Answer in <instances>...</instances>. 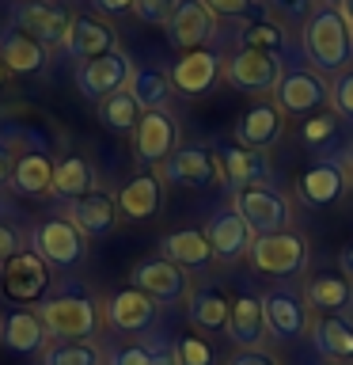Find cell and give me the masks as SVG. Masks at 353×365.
Listing matches in <instances>:
<instances>
[{
  "instance_id": "54",
  "label": "cell",
  "mask_w": 353,
  "mask_h": 365,
  "mask_svg": "<svg viewBox=\"0 0 353 365\" xmlns=\"http://www.w3.org/2000/svg\"><path fill=\"white\" fill-rule=\"evenodd\" d=\"M0 80H4V65H0Z\"/></svg>"
},
{
  "instance_id": "48",
  "label": "cell",
  "mask_w": 353,
  "mask_h": 365,
  "mask_svg": "<svg viewBox=\"0 0 353 365\" xmlns=\"http://www.w3.org/2000/svg\"><path fill=\"white\" fill-rule=\"evenodd\" d=\"M338 274L353 285V244H346V247L338 251Z\"/></svg>"
},
{
  "instance_id": "21",
  "label": "cell",
  "mask_w": 353,
  "mask_h": 365,
  "mask_svg": "<svg viewBox=\"0 0 353 365\" xmlns=\"http://www.w3.org/2000/svg\"><path fill=\"white\" fill-rule=\"evenodd\" d=\"M107 319L114 331H125V335H141L156 324V301L148 293H141L137 285L130 289H118L107 301Z\"/></svg>"
},
{
  "instance_id": "43",
  "label": "cell",
  "mask_w": 353,
  "mask_h": 365,
  "mask_svg": "<svg viewBox=\"0 0 353 365\" xmlns=\"http://www.w3.org/2000/svg\"><path fill=\"white\" fill-rule=\"evenodd\" d=\"M213 16H228V19H243L258 8V0H201Z\"/></svg>"
},
{
  "instance_id": "19",
  "label": "cell",
  "mask_w": 353,
  "mask_h": 365,
  "mask_svg": "<svg viewBox=\"0 0 353 365\" xmlns=\"http://www.w3.org/2000/svg\"><path fill=\"white\" fill-rule=\"evenodd\" d=\"M216 168H221V179L232 190L270 182V156L255 153V148H243V145H221L216 148Z\"/></svg>"
},
{
  "instance_id": "41",
  "label": "cell",
  "mask_w": 353,
  "mask_h": 365,
  "mask_svg": "<svg viewBox=\"0 0 353 365\" xmlns=\"http://www.w3.org/2000/svg\"><path fill=\"white\" fill-rule=\"evenodd\" d=\"M330 107L342 122H353V68L330 80Z\"/></svg>"
},
{
  "instance_id": "2",
  "label": "cell",
  "mask_w": 353,
  "mask_h": 365,
  "mask_svg": "<svg viewBox=\"0 0 353 365\" xmlns=\"http://www.w3.org/2000/svg\"><path fill=\"white\" fill-rule=\"evenodd\" d=\"M53 342H91L99 331V304L84 293H57L34 308Z\"/></svg>"
},
{
  "instance_id": "34",
  "label": "cell",
  "mask_w": 353,
  "mask_h": 365,
  "mask_svg": "<svg viewBox=\"0 0 353 365\" xmlns=\"http://www.w3.org/2000/svg\"><path fill=\"white\" fill-rule=\"evenodd\" d=\"M53 160L46 153H23L16 164H11V187L19 194H31V198H38V194H50L53 187Z\"/></svg>"
},
{
  "instance_id": "15",
  "label": "cell",
  "mask_w": 353,
  "mask_h": 365,
  "mask_svg": "<svg viewBox=\"0 0 353 365\" xmlns=\"http://www.w3.org/2000/svg\"><path fill=\"white\" fill-rule=\"evenodd\" d=\"M285 137V114L278 103L258 99L255 107H247L236 122V145L255 148V153H266Z\"/></svg>"
},
{
  "instance_id": "36",
  "label": "cell",
  "mask_w": 353,
  "mask_h": 365,
  "mask_svg": "<svg viewBox=\"0 0 353 365\" xmlns=\"http://www.w3.org/2000/svg\"><path fill=\"white\" fill-rule=\"evenodd\" d=\"M141 103H137L130 91H114V96H107V99H99V118H102V125L107 130H114V133H130V130H137V122H141Z\"/></svg>"
},
{
  "instance_id": "38",
  "label": "cell",
  "mask_w": 353,
  "mask_h": 365,
  "mask_svg": "<svg viewBox=\"0 0 353 365\" xmlns=\"http://www.w3.org/2000/svg\"><path fill=\"white\" fill-rule=\"evenodd\" d=\"M46 365H102L95 342H50L42 354Z\"/></svg>"
},
{
  "instance_id": "45",
  "label": "cell",
  "mask_w": 353,
  "mask_h": 365,
  "mask_svg": "<svg viewBox=\"0 0 353 365\" xmlns=\"http://www.w3.org/2000/svg\"><path fill=\"white\" fill-rule=\"evenodd\" d=\"M224 365H278V358L262 346H247V350H236Z\"/></svg>"
},
{
  "instance_id": "1",
  "label": "cell",
  "mask_w": 353,
  "mask_h": 365,
  "mask_svg": "<svg viewBox=\"0 0 353 365\" xmlns=\"http://www.w3.org/2000/svg\"><path fill=\"white\" fill-rule=\"evenodd\" d=\"M300 50L307 57V68H315L319 76H338L353 68V27L346 11L315 4L300 27Z\"/></svg>"
},
{
  "instance_id": "31",
  "label": "cell",
  "mask_w": 353,
  "mask_h": 365,
  "mask_svg": "<svg viewBox=\"0 0 353 365\" xmlns=\"http://www.w3.org/2000/svg\"><path fill=\"white\" fill-rule=\"evenodd\" d=\"M304 301L315 316H334L353 301V285L342 278V274H315V278L304 285Z\"/></svg>"
},
{
  "instance_id": "17",
  "label": "cell",
  "mask_w": 353,
  "mask_h": 365,
  "mask_svg": "<svg viewBox=\"0 0 353 365\" xmlns=\"http://www.w3.org/2000/svg\"><path fill=\"white\" fill-rule=\"evenodd\" d=\"M65 57H73V61H91V57H102L110 50H118V34L107 19H95V16H73L68 23V34L61 42Z\"/></svg>"
},
{
  "instance_id": "16",
  "label": "cell",
  "mask_w": 353,
  "mask_h": 365,
  "mask_svg": "<svg viewBox=\"0 0 353 365\" xmlns=\"http://www.w3.org/2000/svg\"><path fill=\"white\" fill-rule=\"evenodd\" d=\"M213 34H216V16L201 0H182L179 11L167 23V42L182 53L205 50V42H213Z\"/></svg>"
},
{
  "instance_id": "44",
  "label": "cell",
  "mask_w": 353,
  "mask_h": 365,
  "mask_svg": "<svg viewBox=\"0 0 353 365\" xmlns=\"http://www.w3.org/2000/svg\"><path fill=\"white\" fill-rule=\"evenodd\" d=\"M315 4H319V0H270V8L278 11L281 19H289V23H296V19H307Z\"/></svg>"
},
{
  "instance_id": "9",
  "label": "cell",
  "mask_w": 353,
  "mask_h": 365,
  "mask_svg": "<svg viewBox=\"0 0 353 365\" xmlns=\"http://www.w3.org/2000/svg\"><path fill=\"white\" fill-rule=\"evenodd\" d=\"M68 23H73V11L57 4V0H19L11 8V27L27 31L42 46H61L68 34Z\"/></svg>"
},
{
  "instance_id": "11",
  "label": "cell",
  "mask_w": 353,
  "mask_h": 365,
  "mask_svg": "<svg viewBox=\"0 0 353 365\" xmlns=\"http://www.w3.org/2000/svg\"><path fill=\"white\" fill-rule=\"evenodd\" d=\"M133 285L141 293H148L156 304H175L190 293V274L175 267L171 259H144L133 267Z\"/></svg>"
},
{
  "instance_id": "7",
  "label": "cell",
  "mask_w": 353,
  "mask_h": 365,
  "mask_svg": "<svg viewBox=\"0 0 353 365\" xmlns=\"http://www.w3.org/2000/svg\"><path fill=\"white\" fill-rule=\"evenodd\" d=\"M262 312H266V331L281 342H293L312 331V308L293 285H273L262 293Z\"/></svg>"
},
{
  "instance_id": "8",
  "label": "cell",
  "mask_w": 353,
  "mask_h": 365,
  "mask_svg": "<svg viewBox=\"0 0 353 365\" xmlns=\"http://www.w3.org/2000/svg\"><path fill=\"white\" fill-rule=\"evenodd\" d=\"M46 285H50V267L31 247H19L11 259L0 262V289H4L8 301L34 304L46 297Z\"/></svg>"
},
{
  "instance_id": "52",
  "label": "cell",
  "mask_w": 353,
  "mask_h": 365,
  "mask_svg": "<svg viewBox=\"0 0 353 365\" xmlns=\"http://www.w3.org/2000/svg\"><path fill=\"white\" fill-rule=\"evenodd\" d=\"M319 4H330V8H342L346 0H319Z\"/></svg>"
},
{
  "instance_id": "39",
  "label": "cell",
  "mask_w": 353,
  "mask_h": 365,
  "mask_svg": "<svg viewBox=\"0 0 353 365\" xmlns=\"http://www.w3.org/2000/svg\"><path fill=\"white\" fill-rule=\"evenodd\" d=\"M110 365H179L175 350L167 346H118L110 354Z\"/></svg>"
},
{
  "instance_id": "14",
  "label": "cell",
  "mask_w": 353,
  "mask_h": 365,
  "mask_svg": "<svg viewBox=\"0 0 353 365\" xmlns=\"http://www.w3.org/2000/svg\"><path fill=\"white\" fill-rule=\"evenodd\" d=\"M159 179L179 182V187H209L213 179H221L216 153L205 145H182L159 164Z\"/></svg>"
},
{
  "instance_id": "5",
  "label": "cell",
  "mask_w": 353,
  "mask_h": 365,
  "mask_svg": "<svg viewBox=\"0 0 353 365\" xmlns=\"http://www.w3.org/2000/svg\"><path fill=\"white\" fill-rule=\"evenodd\" d=\"M247 259L258 274L296 278V274L307 270V240L300 232H293V228H281V232H270V236H255Z\"/></svg>"
},
{
  "instance_id": "51",
  "label": "cell",
  "mask_w": 353,
  "mask_h": 365,
  "mask_svg": "<svg viewBox=\"0 0 353 365\" xmlns=\"http://www.w3.org/2000/svg\"><path fill=\"white\" fill-rule=\"evenodd\" d=\"M342 11H346V19H349V27H353V0H346V4H342Z\"/></svg>"
},
{
  "instance_id": "30",
  "label": "cell",
  "mask_w": 353,
  "mask_h": 365,
  "mask_svg": "<svg viewBox=\"0 0 353 365\" xmlns=\"http://www.w3.org/2000/svg\"><path fill=\"white\" fill-rule=\"evenodd\" d=\"M164 259H171L182 270H205L213 259L205 228H179V232L164 236Z\"/></svg>"
},
{
  "instance_id": "12",
  "label": "cell",
  "mask_w": 353,
  "mask_h": 365,
  "mask_svg": "<svg viewBox=\"0 0 353 365\" xmlns=\"http://www.w3.org/2000/svg\"><path fill=\"white\" fill-rule=\"evenodd\" d=\"M224 80L236 91H247V96H266L281 80V61L270 53H258V50H239L224 65Z\"/></svg>"
},
{
  "instance_id": "4",
  "label": "cell",
  "mask_w": 353,
  "mask_h": 365,
  "mask_svg": "<svg viewBox=\"0 0 353 365\" xmlns=\"http://www.w3.org/2000/svg\"><path fill=\"white\" fill-rule=\"evenodd\" d=\"M31 251L46 262V267L73 270L88 255V236L80 232L68 217H46V221H38L31 232Z\"/></svg>"
},
{
  "instance_id": "46",
  "label": "cell",
  "mask_w": 353,
  "mask_h": 365,
  "mask_svg": "<svg viewBox=\"0 0 353 365\" xmlns=\"http://www.w3.org/2000/svg\"><path fill=\"white\" fill-rule=\"evenodd\" d=\"M137 0H91V8L102 11V16H125V11H133Z\"/></svg>"
},
{
  "instance_id": "32",
  "label": "cell",
  "mask_w": 353,
  "mask_h": 365,
  "mask_svg": "<svg viewBox=\"0 0 353 365\" xmlns=\"http://www.w3.org/2000/svg\"><path fill=\"white\" fill-rule=\"evenodd\" d=\"M88 190H95V168H91L84 156H65V160H57V168H53V187H50L53 198L76 202V198H84Z\"/></svg>"
},
{
  "instance_id": "37",
  "label": "cell",
  "mask_w": 353,
  "mask_h": 365,
  "mask_svg": "<svg viewBox=\"0 0 353 365\" xmlns=\"http://www.w3.org/2000/svg\"><path fill=\"white\" fill-rule=\"evenodd\" d=\"M239 42H243V50H258V53H270V57H281L289 50V34L270 19H251L243 27V34H239Z\"/></svg>"
},
{
  "instance_id": "22",
  "label": "cell",
  "mask_w": 353,
  "mask_h": 365,
  "mask_svg": "<svg viewBox=\"0 0 353 365\" xmlns=\"http://www.w3.org/2000/svg\"><path fill=\"white\" fill-rule=\"evenodd\" d=\"M118 198L107 190H88L84 198L68 202V221H73L84 236H107L114 232V225H118Z\"/></svg>"
},
{
  "instance_id": "47",
  "label": "cell",
  "mask_w": 353,
  "mask_h": 365,
  "mask_svg": "<svg viewBox=\"0 0 353 365\" xmlns=\"http://www.w3.org/2000/svg\"><path fill=\"white\" fill-rule=\"evenodd\" d=\"M16 251H19V236L11 232L8 225H0V262H4V259H11Z\"/></svg>"
},
{
  "instance_id": "10",
  "label": "cell",
  "mask_w": 353,
  "mask_h": 365,
  "mask_svg": "<svg viewBox=\"0 0 353 365\" xmlns=\"http://www.w3.org/2000/svg\"><path fill=\"white\" fill-rule=\"evenodd\" d=\"M133 76V61L125 50H110L102 57H91V61H84L76 68V88L84 99H107L114 96V91H122L125 84H130Z\"/></svg>"
},
{
  "instance_id": "25",
  "label": "cell",
  "mask_w": 353,
  "mask_h": 365,
  "mask_svg": "<svg viewBox=\"0 0 353 365\" xmlns=\"http://www.w3.org/2000/svg\"><path fill=\"white\" fill-rule=\"evenodd\" d=\"M312 342L327 361H353V319L349 316H319L312 324Z\"/></svg>"
},
{
  "instance_id": "49",
  "label": "cell",
  "mask_w": 353,
  "mask_h": 365,
  "mask_svg": "<svg viewBox=\"0 0 353 365\" xmlns=\"http://www.w3.org/2000/svg\"><path fill=\"white\" fill-rule=\"evenodd\" d=\"M338 160V168H342V175H346V187L353 190V145H346L342 153L334 156Z\"/></svg>"
},
{
  "instance_id": "3",
  "label": "cell",
  "mask_w": 353,
  "mask_h": 365,
  "mask_svg": "<svg viewBox=\"0 0 353 365\" xmlns=\"http://www.w3.org/2000/svg\"><path fill=\"white\" fill-rule=\"evenodd\" d=\"M273 103L281 107L285 118H312V114L330 107V84L307 65L281 68V80L273 88Z\"/></svg>"
},
{
  "instance_id": "40",
  "label": "cell",
  "mask_w": 353,
  "mask_h": 365,
  "mask_svg": "<svg viewBox=\"0 0 353 365\" xmlns=\"http://www.w3.org/2000/svg\"><path fill=\"white\" fill-rule=\"evenodd\" d=\"M179 4H182V0H137L133 16L141 23H148V27H167L171 16L179 11Z\"/></svg>"
},
{
  "instance_id": "24",
  "label": "cell",
  "mask_w": 353,
  "mask_h": 365,
  "mask_svg": "<svg viewBox=\"0 0 353 365\" xmlns=\"http://www.w3.org/2000/svg\"><path fill=\"white\" fill-rule=\"evenodd\" d=\"M266 312H262V297L255 293H239L232 301V319H228V339L236 342L239 350L247 346H262L266 339Z\"/></svg>"
},
{
  "instance_id": "42",
  "label": "cell",
  "mask_w": 353,
  "mask_h": 365,
  "mask_svg": "<svg viewBox=\"0 0 353 365\" xmlns=\"http://www.w3.org/2000/svg\"><path fill=\"white\" fill-rule=\"evenodd\" d=\"M175 358H179V365H213V346L205 339L186 335V339H179Z\"/></svg>"
},
{
  "instance_id": "27",
  "label": "cell",
  "mask_w": 353,
  "mask_h": 365,
  "mask_svg": "<svg viewBox=\"0 0 353 365\" xmlns=\"http://www.w3.org/2000/svg\"><path fill=\"white\" fill-rule=\"evenodd\" d=\"M0 65L11 73H42L46 65V46L34 42L27 31L4 27L0 31Z\"/></svg>"
},
{
  "instance_id": "29",
  "label": "cell",
  "mask_w": 353,
  "mask_h": 365,
  "mask_svg": "<svg viewBox=\"0 0 353 365\" xmlns=\"http://www.w3.org/2000/svg\"><path fill=\"white\" fill-rule=\"evenodd\" d=\"M0 339H4V346L16 350V354H34V350L46 346L50 335H46L38 312H31V308H11L4 316V324H0Z\"/></svg>"
},
{
  "instance_id": "28",
  "label": "cell",
  "mask_w": 353,
  "mask_h": 365,
  "mask_svg": "<svg viewBox=\"0 0 353 365\" xmlns=\"http://www.w3.org/2000/svg\"><path fill=\"white\" fill-rule=\"evenodd\" d=\"M186 316L194 327L201 331H228V319H232V301L224 297L221 285H201V289L190 293V304H186Z\"/></svg>"
},
{
  "instance_id": "20",
  "label": "cell",
  "mask_w": 353,
  "mask_h": 365,
  "mask_svg": "<svg viewBox=\"0 0 353 365\" xmlns=\"http://www.w3.org/2000/svg\"><path fill=\"white\" fill-rule=\"evenodd\" d=\"M205 240H209V247H213V259L236 262L251 251L255 232H251L247 221L236 210H221V213L209 217V225H205Z\"/></svg>"
},
{
  "instance_id": "6",
  "label": "cell",
  "mask_w": 353,
  "mask_h": 365,
  "mask_svg": "<svg viewBox=\"0 0 353 365\" xmlns=\"http://www.w3.org/2000/svg\"><path fill=\"white\" fill-rule=\"evenodd\" d=\"M232 210L247 221V228L255 236H270V232H281V228H289V198L270 187V182H258V187H243L232 194Z\"/></svg>"
},
{
  "instance_id": "33",
  "label": "cell",
  "mask_w": 353,
  "mask_h": 365,
  "mask_svg": "<svg viewBox=\"0 0 353 365\" xmlns=\"http://www.w3.org/2000/svg\"><path fill=\"white\" fill-rule=\"evenodd\" d=\"M300 141H304L307 153H315L319 160L338 156L342 153V118L334 110H319V114H312V118H304Z\"/></svg>"
},
{
  "instance_id": "18",
  "label": "cell",
  "mask_w": 353,
  "mask_h": 365,
  "mask_svg": "<svg viewBox=\"0 0 353 365\" xmlns=\"http://www.w3.org/2000/svg\"><path fill=\"white\" fill-rule=\"evenodd\" d=\"M171 88L179 96H205L216 88V80L224 76V61L213 50H190L171 65Z\"/></svg>"
},
{
  "instance_id": "50",
  "label": "cell",
  "mask_w": 353,
  "mask_h": 365,
  "mask_svg": "<svg viewBox=\"0 0 353 365\" xmlns=\"http://www.w3.org/2000/svg\"><path fill=\"white\" fill-rule=\"evenodd\" d=\"M8 175H11V153H8V145L0 141V187H4Z\"/></svg>"
},
{
  "instance_id": "53",
  "label": "cell",
  "mask_w": 353,
  "mask_h": 365,
  "mask_svg": "<svg viewBox=\"0 0 353 365\" xmlns=\"http://www.w3.org/2000/svg\"><path fill=\"white\" fill-rule=\"evenodd\" d=\"M330 365H353V361H330Z\"/></svg>"
},
{
  "instance_id": "13",
  "label": "cell",
  "mask_w": 353,
  "mask_h": 365,
  "mask_svg": "<svg viewBox=\"0 0 353 365\" xmlns=\"http://www.w3.org/2000/svg\"><path fill=\"white\" fill-rule=\"evenodd\" d=\"M179 148V125L171 110H144L133 130V153L141 164H164Z\"/></svg>"
},
{
  "instance_id": "26",
  "label": "cell",
  "mask_w": 353,
  "mask_h": 365,
  "mask_svg": "<svg viewBox=\"0 0 353 365\" xmlns=\"http://www.w3.org/2000/svg\"><path fill=\"white\" fill-rule=\"evenodd\" d=\"M159 175H133L125 187L118 190V213L125 221H148L159 202H164V187H159Z\"/></svg>"
},
{
  "instance_id": "23",
  "label": "cell",
  "mask_w": 353,
  "mask_h": 365,
  "mask_svg": "<svg viewBox=\"0 0 353 365\" xmlns=\"http://www.w3.org/2000/svg\"><path fill=\"white\" fill-rule=\"evenodd\" d=\"M296 194H300L304 205H330L346 194V175H342L338 160L334 156H323L315 160L312 168L296 179Z\"/></svg>"
},
{
  "instance_id": "35",
  "label": "cell",
  "mask_w": 353,
  "mask_h": 365,
  "mask_svg": "<svg viewBox=\"0 0 353 365\" xmlns=\"http://www.w3.org/2000/svg\"><path fill=\"white\" fill-rule=\"evenodd\" d=\"M125 91L141 103V110H167V99L175 88H171V76L164 68H133Z\"/></svg>"
}]
</instances>
